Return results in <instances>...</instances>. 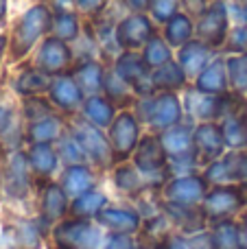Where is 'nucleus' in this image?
Returning <instances> with one entry per match:
<instances>
[{"label": "nucleus", "mask_w": 247, "mask_h": 249, "mask_svg": "<svg viewBox=\"0 0 247 249\" xmlns=\"http://www.w3.org/2000/svg\"><path fill=\"white\" fill-rule=\"evenodd\" d=\"M51 22H53V9L48 4L39 2L29 7L20 16V20L13 26L11 35V55L13 59H22L35 48V44H39L48 33H51Z\"/></svg>", "instance_id": "f257e3e1"}, {"label": "nucleus", "mask_w": 247, "mask_h": 249, "mask_svg": "<svg viewBox=\"0 0 247 249\" xmlns=\"http://www.w3.org/2000/svg\"><path fill=\"white\" fill-rule=\"evenodd\" d=\"M140 118L156 131H166L182 123L184 107L182 101L177 99L175 92H156V94L144 96L138 103Z\"/></svg>", "instance_id": "f03ea898"}, {"label": "nucleus", "mask_w": 247, "mask_h": 249, "mask_svg": "<svg viewBox=\"0 0 247 249\" xmlns=\"http://www.w3.org/2000/svg\"><path fill=\"white\" fill-rule=\"evenodd\" d=\"M230 4L226 0H210V4L195 18V37L208 44L212 51L223 48L230 33Z\"/></svg>", "instance_id": "7ed1b4c3"}, {"label": "nucleus", "mask_w": 247, "mask_h": 249, "mask_svg": "<svg viewBox=\"0 0 247 249\" xmlns=\"http://www.w3.org/2000/svg\"><path fill=\"white\" fill-rule=\"evenodd\" d=\"M153 35L156 26L149 13H129L121 18L114 29V39L121 51H142V46Z\"/></svg>", "instance_id": "20e7f679"}, {"label": "nucleus", "mask_w": 247, "mask_h": 249, "mask_svg": "<svg viewBox=\"0 0 247 249\" xmlns=\"http://www.w3.org/2000/svg\"><path fill=\"white\" fill-rule=\"evenodd\" d=\"M114 72L121 81H125L131 90H136L138 94L149 96L153 94L151 88V68L144 64L140 51H123L114 61Z\"/></svg>", "instance_id": "39448f33"}, {"label": "nucleus", "mask_w": 247, "mask_h": 249, "mask_svg": "<svg viewBox=\"0 0 247 249\" xmlns=\"http://www.w3.org/2000/svg\"><path fill=\"white\" fill-rule=\"evenodd\" d=\"M204 214L210 221H226L234 212L245 208V195L239 186L232 184H219L208 190L204 197Z\"/></svg>", "instance_id": "423d86ee"}, {"label": "nucleus", "mask_w": 247, "mask_h": 249, "mask_svg": "<svg viewBox=\"0 0 247 249\" xmlns=\"http://www.w3.org/2000/svg\"><path fill=\"white\" fill-rule=\"evenodd\" d=\"M70 66H72V48H70V44L55 37V35H46L37 46L35 68L46 72L48 77H59V74L68 72Z\"/></svg>", "instance_id": "0eeeda50"}, {"label": "nucleus", "mask_w": 247, "mask_h": 249, "mask_svg": "<svg viewBox=\"0 0 247 249\" xmlns=\"http://www.w3.org/2000/svg\"><path fill=\"white\" fill-rule=\"evenodd\" d=\"M57 249H96L101 234L88 219H70L57 225L53 232Z\"/></svg>", "instance_id": "6e6552de"}, {"label": "nucleus", "mask_w": 247, "mask_h": 249, "mask_svg": "<svg viewBox=\"0 0 247 249\" xmlns=\"http://www.w3.org/2000/svg\"><path fill=\"white\" fill-rule=\"evenodd\" d=\"M72 136L79 140V144H81L86 158L90 160V162H94L96 166L107 168L116 162V160H114L112 144H109V140L103 136V129H99L96 124L77 123L74 124Z\"/></svg>", "instance_id": "1a4fd4ad"}, {"label": "nucleus", "mask_w": 247, "mask_h": 249, "mask_svg": "<svg viewBox=\"0 0 247 249\" xmlns=\"http://www.w3.org/2000/svg\"><path fill=\"white\" fill-rule=\"evenodd\" d=\"M138 142H140L138 118L131 112H121L114 118L112 127H109V144H112V151H114V160L123 162L129 155H134Z\"/></svg>", "instance_id": "9d476101"}, {"label": "nucleus", "mask_w": 247, "mask_h": 249, "mask_svg": "<svg viewBox=\"0 0 247 249\" xmlns=\"http://www.w3.org/2000/svg\"><path fill=\"white\" fill-rule=\"evenodd\" d=\"M206 195H208V181L199 175L173 177L164 188L166 201L177 206H197L199 201H204Z\"/></svg>", "instance_id": "9b49d317"}, {"label": "nucleus", "mask_w": 247, "mask_h": 249, "mask_svg": "<svg viewBox=\"0 0 247 249\" xmlns=\"http://www.w3.org/2000/svg\"><path fill=\"white\" fill-rule=\"evenodd\" d=\"M193 146H195V155L201 164H210L217 158H221L226 151L221 127L214 121L199 123L193 129Z\"/></svg>", "instance_id": "f8f14e48"}, {"label": "nucleus", "mask_w": 247, "mask_h": 249, "mask_svg": "<svg viewBox=\"0 0 247 249\" xmlns=\"http://www.w3.org/2000/svg\"><path fill=\"white\" fill-rule=\"evenodd\" d=\"M134 166L140 173L153 175L158 171H164L169 166V155L158 136H142L134 151Z\"/></svg>", "instance_id": "ddd939ff"}, {"label": "nucleus", "mask_w": 247, "mask_h": 249, "mask_svg": "<svg viewBox=\"0 0 247 249\" xmlns=\"http://www.w3.org/2000/svg\"><path fill=\"white\" fill-rule=\"evenodd\" d=\"M48 99L55 107L64 109V112H74L77 107H81L86 94L81 92L79 83L74 81L72 74H59V77H53L51 88H48Z\"/></svg>", "instance_id": "4468645a"}, {"label": "nucleus", "mask_w": 247, "mask_h": 249, "mask_svg": "<svg viewBox=\"0 0 247 249\" xmlns=\"http://www.w3.org/2000/svg\"><path fill=\"white\" fill-rule=\"evenodd\" d=\"M160 140L166 149V155H169L173 162H193L195 164L197 155H195V146H193V129L191 127H184V124L179 123V124H175V127L162 131Z\"/></svg>", "instance_id": "2eb2a0df"}, {"label": "nucleus", "mask_w": 247, "mask_h": 249, "mask_svg": "<svg viewBox=\"0 0 247 249\" xmlns=\"http://www.w3.org/2000/svg\"><path fill=\"white\" fill-rule=\"evenodd\" d=\"M195 90L201 92V94H226L230 90V83H228V66L226 59L217 57L212 59L199 74L195 77Z\"/></svg>", "instance_id": "dca6fc26"}, {"label": "nucleus", "mask_w": 247, "mask_h": 249, "mask_svg": "<svg viewBox=\"0 0 247 249\" xmlns=\"http://www.w3.org/2000/svg\"><path fill=\"white\" fill-rule=\"evenodd\" d=\"M177 61L184 68V72L195 79L197 74L212 61V48H210L208 44H204L201 39L193 37L191 42H186L182 48H177Z\"/></svg>", "instance_id": "f3484780"}, {"label": "nucleus", "mask_w": 247, "mask_h": 249, "mask_svg": "<svg viewBox=\"0 0 247 249\" xmlns=\"http://www.w3.org/2000/svg\"><path fill=\"white\" fill-rule=\"evenodd\" d=\"M221 133L226 140V149L241 151L247 146V109L239 105L221 118Z\"/></svg>", "instance_id": "a211bd4d"}, {"label": "nucleus", "mask_w": 247, "mask_h": 249, "mask_svg": "<svg viewBox=\"0 0 247 249\" xmlns=\"http://www.w3.org/2000/svg\"><path fill=\"white\" fill-rule=\"evenodd\" d=\"M204 177L208 184H214V186L239 181L241 179V153L232 151V153L221 155L214 162H210Z\"/></svg>", "instance_id": "6ab92c4d"}, {"label": "nucleus", "mask_w": 247, "mask_h": 249, "mask_svg": "<svg viewBox=\"0 0 247 249\" xmlns=\"http://www.w3.org/2000/svg\"><path fill=\"white\" fill-rule=\"evenodd\" d=\"M188 74L179 66L177 59H171L169 64L160 66V68L151 70V88L153 94L156 92H177L186 86Z\"/></svg>", "instance_id": "aec40b11"}, {"label": "nucleus", "mask_w": 247, "mask_h": 249, "mask_svg": "<svg viewBox=\"0 0 247 249\" xmlns=\"http://www.w3.org/2000/svg\"><path fill=\"white\" fill-rule=\"evenodd\" d=\"M96 221L112 234H134L140 228V216L125 208H103L96 214Z\"/></svg>", "instance_id": "412c9836"}, {"label": "nucleus", "mask_w": 247, "mask_h": 249, "mask_svg": "<svg viewBox=\"0 0 247 249\" xmlns=\"http://www.w3.org/2000/svg\"><path fill=\"white\" fill-rule=\"evenodd\" d=\"M166 212V219L179 228L182 232H188V234H195V232H201L206 225V214L195 210V206H177V203H162Z\"/></svg>", "instance_id": "4be33fe9"}, {"label": "nucleus", "mask_w": 247, "mask_h": 249, "mask_svg": "<svg viewBox=\"0 0 247 249\" xmlns=\"http://www.w3.org/2000/svg\"><path fill=\"white\" fill-rule=\"evenodd\" d=\"M105 72H107V70H105L103 66L99 64V61L88 59V61H83V64H79L70 74H72L74 81L79 83V88H81L83 94L92 96V94H99V92H103Z\"/></svg>", "instance_id": "5701e85b"}, {"label": "nucleus", "mask_w": 247, "mask_h": 249, "mask_svg": "<svg viewBox=\"0 0 247 249\" xmlns=\"http://www.w3.org/2000/svg\"><path fill=\"white\" fill-rule=\"evenodd\" d=\"M81 109H83V116L92 124H96L99 129H109L114 118H116V107H114V103L107 96H101V94L86 96Z\"/></svg>", "instance_id": "b1692460"}, {"label": "nucleus", "mask_w": 247, "mask_h": 249, "mask_svg": "<svg viewBox=\"0 0 247 249\" xmlns=\"http://www.w3.org/2000/svg\"><path fill=\"white\" fill-rule=\"evenodd\" d=\"M94 173L86 164H72L66 168L64 177H61V188L66 190L68 197H79L83 193H90V190H94Z\"/></svg>", "instance_id": "393cba45"}, {"label": "nucleus", "mask_w": 247, "mask_h": 249, "mask_svg": "<svg viewBox=\"0 0 247 249\" xmlns=\"http://www.w3.org/2000/svg\"><path fill=\"white\" fill-rule=\"evenodd\" d=\"M26 168L29 166V158L24 153H13L11 160H9L7 166V193L16 199H22L29 190V175H26Z\"/></svg>", "instance_id": "a878e982"}, {"label": "nucleus", "mask_w": 247, "mask_h": 249, "mask_svg": "<svg viewBox=\"0 0 247 249\" xmlns=\"http://www.w3.org/2000/svg\"><path fill=\"white\" fill-rule=\"evenodd\" d=\"M26 158H29V166L33 175L39 179H48L59 164V155L51 144H31Z\"/></svg>", "instance_id": "bb28decb"}, {"label": "nucleus", "mask_w": 247, "mask_h": 249, "mask_svg": "<svg viewBox=\"0 0 247 249\" xmlns=\"http://www.w3.org/2000/svg\"><path fill=\"white\" fill-rule=\"evenodd\" d=\"M162 37L169 42L171 48H182L184 44L195 37V20L184 11L175 13L164 24V35Z\"/></svg>", "instance_id": "cd10ccee"}, {"label": "nucleus", "mask_w": 247, "mask_h": 249, "mask_svg": "<svg viewBox=\"0 0 247 249\" xmlns=\"http://www.w3.org/2000/svg\"><path fill=\"white\" fill-rule=\"evenodd\" d=\"M79 33H81V24H79V16L70 9L64 7H57L53 11V22H51V33L48 35H55V37L64 39V42L72 44L77 42Z\"/></svg>", "instance_id": "c85d7f7f"}, {"label": "nucleus", "mask_w": 247, "mask_h": 249, "mask_svg": "<svg viewBox=\"0 0 247 249\" xmlns=\"http://www.w3.org/2000/svg\"><path fill=\"white\" fill-rule=\"evenodd\" d=\"M61 136H64V123L53 114L46 118H39V121H33L26 131L31 144H51V142L59 140Z\"/></svg>", "instance_id": "c756f323"}, {"label": "nucleus", "mask_w": 247, "mask_h": 249, "mask_svg": "<svg viewBox=\"0 0 247 249\" xmlns=\"http://www.w3.org/2000/svg\"><path fill=\"white\" fill-rule=\"evenodd\" d=\"M68 195L61 184H48L42 195V214L46 221H57L68 212Z\"/></svg>", "instance_id": "7c9ffc66"}, {"label": "nucleus", "mask_w": 247, "mask_h": 249, "mask_svg": "<svg viewBox=\"0 0 247 249\" xmlns=\"http://www.w3.org/2000/svg\"><path fill=\"white\" fill-rule=\"evenodd\" d=\"M103 208H107V197L96 190H90V193H83L79 197H74L70 201V214L72 219H88L90 221L92 216H96Z\"/></svg>", "instance_id": "2f4dec72"}, {"label": "nucleus", "mask_w": 247, "mask_h": 249, "mask_svg": "<svg viewBox=\"0 0 247 249\" xmlns=\"http://www.w3.org/2000/svg\"><path fill=\"white\" fill-rule=\"evenodd\" d=\"M53 77H48L46 72H42L39 68H26L24 72L18 77L16 81V92L22 96H42L44 92H48Z\"/></svg>", "instance_id": "473e14b6"}, {"label": "nucleus", "mask_w": 247, "mask_h": 249, "mask_svg": "<svg viewBox=\"0 0 247 249\" xmlns=\"http://www.w3.org/2000/svg\"><path fill=\"white\" fill-rule=\"evenodd\" d=\"M228 66V83L230 92L245 96L247 94V53H232L226 57Z\"/></svg>", "instance_id": "72a5a7b5"}, {"label": "nucleus", "mask_w": 247, "mask_h": 249, "mask_svg": "<svg viewBox=\"0 0 247 249\" xmlns=\"http://www.w3.org/2000/svg\"><path fill=\"white\" fill-rule=\"evenodd\" d=\"M140 55H142L144 64H147L149 68L156 70V68H160V66L169 64V61L173 59V48L169 46V42H166L162 35L156 33V35H153V37L142 46Z\"/></svg>", "instance_id": "f704fd0d"}, {"label": "nucleus", "mask_w": 247, "mask_h": 249, "mask_svg": "<svg viewBox=\"0 0 247 249\" xmlns=\"http://www.w3.org/2000/svg\"><path fill=\"white\" fill-rule=\"evenodd\" d=\"M210 247L212 249H239V228L232 219L217 221L212 234H210Z\"/></svg>", "instance_id": "c9c22d12"}, {"label": "nucleus", "mask_w": 247, "mask_h": 249, "mask_svg": "<svg viewBox=\"0 0 247 249\" xmlns=\"http://www.w3.org/2000/svg\"><path fill=\"white\" fill-rule=\"evenodd\" d=\"M57 155H59V160H64L68 166H72V164H81L86 158V153H83L81 144H79V140L74 136H61L59 138V149H57Z\"/></svg>", "instance_id": "e433bc0d"}, {"label": "nucleus", "mask_w": 247, "mask_h": 249, "mask_svg": "<svg viewBox=\"0 0 247 249\" xmlns=\"http://www.w3.org/2000/svg\"><path fill=\"white\" fill-rule=\"evenodd\" d=\"M179 0H151V7H149V16L153 22L158 24H166L175 13H179Z\"/></svg>", "instance_id": "4c0bfd02"}, {"label": "nucleus", "mask_w": 247, "mask_h": 249, "mask_svg": "<svg viewBox=\"0 0 247 249\" xmlns=\"http://www.w3.org/2000/svg\"><path fill=\"white\" fill-rule=\"evenodd\" d=\"M24 114L31 123L39 121V118H46L53 114V103L51 99H42V96H26L24 101Z\"/></svg>", "instance_id": "58836bf2"}, {"label": "nucleus", "mask_w": 247, "mask_h": 249, "mask_svg": "<svg viewBox=\"0 0 247 249\" xmlns=\"http://www.w3.org/2000/svg\"><path fill=\"white\" fill-rule=\"evenodd\" d=\"M228 53H247V24H236L230 29L228 33V42H226Z\"/></svg>", "instance_id": "ea45409f"}, {"label": "nucleus", "mask_w": 247, "mask_h": 249, "mask_svg": "<svg viewBox=\"0 0 247 249\" xmlns=\"http://www.w3.org/2000/svg\"><path fill=\"white\" fill-rule=\"evenodd\" d=\"M116 181L123 190L127 193H134V190L140 188V175L136 166H121L116 171Z\"/></svg>", "instance_id": "a19ab883"}, {"label": "nucleus", "mask_w": 247, "mask_h": 249, "mask_svg": "<svg viewBox=\"0 0 247 249\" xmlns=\"http://www.w3.org/2000/svg\"><path fill=\"white\" fill-rule=\"evenodd\" d=\"M74 7L86 16H96L107 7V0H74Z\"/></svg>", "instance_id": "79ce46f5"}, {"label": "nucleus", "mask_w": 247, "mask_h": 249, "mask_svg": "<svg viewBox=\"0 0 247 249\" xmlns=\"http://www.w3.org/2000/svg\"><path fill=\"white\" fill-rule=\"evenodd\" d=\"M101 249H134L131 234H112Z\"/></svg>", "instance_id": "37998d69"}, {"label": "nucleus", "mask_w": 247, "mask_h": 249, "mask_svg": "<svg viewBox=\"0 0 247 249\" xmlns=\"http://www.w3.org/2000/svg\"><path fill=\"white\" fill-rule=\"evenodd\" d=\"M179 4H184V7H186V11H184V13H188L191 18H197L210 4V0H179Z\"/></svg>", "instance_id": "c03bdc74"}, {"label": "nucleus", "mask_w": 247, "mask_h": 249, "mask_svg": "<svg viewBox=\"0 0 247 249\" xmlns=\"http://www.w3.org/2000/svg\"><path fill=\"white\" fill-rule=\"evenodd\" d=\"M121 4L129 13H149L151 0H121Z\"/></svg>", "instance_id": "a18cd8bd"}, {"label": "nucleus", "mask_w": 247, "mask_h": 249, "mask_svg": "<svg viewBox=\"0 0 247 249\" xmlns=\"http://www.w3.org/2000/svg\"><path fill=\"white\" fill-rule=\"evenodd\" d=\"M153 249H188V245L182 236H166L164 241L156 243Z\"/></svg>", "instance_id": "49530a36"}, {"label": "nucleus", "mask_w": 247, "mask_h": 249, "mask_svg": "<svg viewBox=\"0 0 247 249\" xmlns=\"http://www.w3.org/2000/svg\"><path fill=\"white\" fill-rule=\"evenodd\" d=\"M230 16H234L239 24H247V0H236L230 4Z\"/></svg>", "instance_id": "de8ad7c7"}, {"label": "nucleus", "mask_w": 247, "mask_h": 249, "mask_svg": "<svg viewBox=\"0 0 247 249\" xmlns=\"http://www.w3.org/2000/svg\"><path fill=\"white\" fill-rule=\"evenodd\" d=\"M11 123H13V114L11 109L7 107H0V136H4V133L11 129Z\"/></svg>", "instance_id": "09e8293b"}, {"label": "nucleus", "mask_w": 247, "mask_h": 249, "mask_svg": "<svg viewBox=\"0 0 247 249\" xmlns=\"http://www.w3.org/2000/svg\"><path fill=\"white\" fill-rule=\"evenodd\" d=\"M241 184L247 186V153H241Z\"/></svg>", "instance_id": "8fccbe9b"}, {"label": "nucleus", "mask_w": 247, "mask_h": 249, "mask_svg": "<svg viewBox=\"0 0 247 249\" xmlns=\"http://www.w3.org/2000/svg\"><path fill=\"white\" fill-rule=\"evenodd\" d=\"M239 249H247V228L239 230Z\"/></svg>", "instance_id": "3c124183"}, {"label": "nucleus", "mask_w": 247, "mask_h": 249, "mask_svg": "<svg viewBox=\"0 0 247 249\" xmlns=\"http://www.w3.org/2000/svg\"><path fill=\"white\" fill-rule=\"evenodd\" d=\"M4 18H7V0H0V24L4 22Z\"/></svg>", "instance_id": "603ef678"}, {"label": "nucleus", "mask_w": 247, "mask_h": 249, "mask_svg": "<svg viewBox=\"0 0 247 249\" xmlns=\"http://www.w3.org/2000/svg\"><path fill=\"white\" fill-rule=\"evenodd\" d=\"M4 48H7V37H4V35H0V59H2Z\"/></svg>", "instance_id": "864d4df0"}, {"label": "nucleus", "mask_w": 247, "mask_h": 249, "mask_svg": "<svg viewBox=\"0 0 247 249\" xmlns=\"http://www.w3.org/2000/svg\"><path fill=\"white\" fill-rule=\"evenodd\" d=\"M243 223H245V228H247V212L243 214Z\"/></svg>", "instance_id": "5fc2aeb1"}]
</instances>
